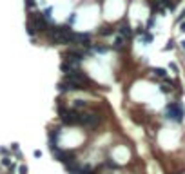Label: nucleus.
Instances as JSON below:
<instances>
[{
    "label": "nucleus",
    "instance_id": "1",
    "mask_svg": "<svg viewBox=\"0 0 185 174\" xmlns=\"http://www.w3.org/2000/svg\"><path fill=\"white\" fill-rule=\"evenodd\" d=\"M47 36H49V40L53 44H58V45H69V44L74 42V31L71 29L69 24L51 27V31L47 33Z\"/></svg>",
    "mask_w": 185,
    "mask_h": 174
},
{
    "label": "nucleus",
    "instance_id": "2",
    "mask_svg": "<svg viewBox=\"0 0 185 174\" xmlns=\"http://www.w3.org/2000/svg\"><path fill=\"white\" fill-rule=\"evenodd\" d=\"M100 122H102V118H100V114H98V113H94V111L80 113V125H82L84 129L93 131V129H96V127L100 125Z\"/></svg>",
    "mask_w": 185,
    "mask_h": 174
},
{
    "label": "nucleus",
    "instance_id": "3",
    "mask_svg": "<svg viewBox=\"0 0 185 174\" xmlns=\"http://www.w3.org/2000/svg\"><path fill=\"white\" fill-rule=\"evenodd\" d=\"M167 118L174 120V122H183V116H185V109L182 107V103L178 102H173V103H167V111H165Z\"/></svg>",
    "mask_w": 185,
    "mask_h": 174
},
{
    "label": "nucleus",
    "instance_id": "4",
    "mask_svg": "<svg viewBox=\"0 0 185 174\" xmlns=\"http://www.w3.org/2000/svg\"><path fill=\"white\" fill-rule=\"evenodd\" d=\"M60 118H62V122L67 123V125H76V123H80V113H78L76 109H62V107H60Z\"/></svg>",
    "mask_w": 185,
    "mask_h": 174
},
{
    "label": "nucleus",
    "instance_id": "5",
    "mask_svg": "<svg viewBox=\"0 0 185 174\" xmlns=\"http://www.w3.org/2000/svg\"><path fill=\"white\" fill-rule=\"evenodd\" d=\"M84 56H85V53H84V51H80V49H69V51L65 53V56H64V58H65L67 62H71V64H74V65L78 67V65H80V62L84 60Z\"/></svg>",
    "mask_w": 185,
    "mask_h": 174
},
{
    "label": "nucleus",
    "instance_id": "6",
    "mask_svg": "<svg viewBox=\"0 0 185 174\" xmlns=\"http://www.w3.org/2000/svg\"><path fill=\"white\" fill-rule=\"evenodd\" d=\"M73 44H78V45H84V47H91L93 40H91L89 33H74V42Z\"/></svg>",
    "mask_w": 185,
    "mask_h": 174
},
{
    "label": "nucleus",
    "instance_id": "7",
    "mask_svg": "<svg viewBox=\"0 0 185 174\" xmlns=\"http://www.w3.org/2000/svg\"><path fill=\"white\" fill-rule=\"evenodd\" d=\"M118 33H120L124 38H131L134 31H133V27L129 25V22H127V20H122V22H120V25H118Z\"/></svg>",
    "mask_w": 185,
    "mask_h": 174
},
{
    "label": "nucleus",
    "instance_id": "8",
    "mask_svg": "<svg viewBox=\"0 0 185 174\" xmlns=\"http://www.w3.org/2000/svg\"><path fill=\"white\" fill-rule=\"evenodd\" d=\"M60 134H62V129H60V127L51 129V133H49V145H58V138H60Z\"/></svg>",
    "mask_w": 185,
    "mask_h": 174
},
{
    "label": "nucleus",
    "instance_id": "9",
    "mask_svg": "<svg viewBox=\"0 0 185 174\" xmlns=\"http://www.w3.org/2000/svg\"><path fill=\"white\" fill-rule=\"evenodd\" d=\"M125 47V38L122 36V34H118L114 40H113V49H116V51H122Z\"/></svg>",
    "mask_w": 185,
    "mask_h": 174
},
{
    "label": "nucleus",
    "instance_id": "10",
    "mask_svg": "<svg viewBox=\"0 0 185 174\" xmlns=\"http://www.w3.org/2000/svg\"><path fill=\"white\" fill-rule=\"evenodd\" d=\"M80 165L76 163V162H73V163H65V171H67V174H78L80 172Z\"/></svg>",
    "mask_w": 185,
    "mask_h": 174
},
{
    "label": "nucleus",
    "instance_id": "11",
    "mask_svg": "<svg viewBox=\"0 0 185 174\" xmlns=\"http://www.w3.org/2000/svg\"><path fill=\"white\" fill-rule=\"evenodd\" d=\"M114 31H116L114 27H111V25H104V27H102V29H100L98 33H100L102 36H111V34H113Z\"/></svg>",
    "mask_w": 185,
    "mask_h": 174
},
{
    "label": "nucleus",
    "instance_id": "12",
    "mask_svg": "<svg viewBox=\"0 0 185 174\" xmlns=\"http://www.w3.org/2000/svg\"><path fill=\"white\" fill-rule=\"evenodd\" d=\"M153 73H154L156 78H167V71H165L164 67H156V69H153Z\"/></svg>",
    "mask_w": 185,
    "mask_h": 174
},
{
    "label": "nucleus",
    "instance_id": "13",
    "mask_svg": "<svg viewBox=\"0 0 185 174\" xmlns=\"http://www.w3.org/2000/svg\"><path fill=\"white\" fill-rule=\"evenodd\" d=\"M51 13H53V7H45V9L42 11V16H44L45 20H49V22H51Z\"/></svg>",
    "mask_w": 185,
    "mask_h": 174
},
{
    "label": "nucleus",
    "instance_id": "14",
    "mask_svg": "<svg viewBox=\"0 0 185 174\" xmlns=\"http://www.w3.org/2000/svg\"><path fill=\"white\" fill-rule=\"evenodd\" d=\"M87 107V103L84 102V100H74V109L78 111V109H85Z\"/></svg>",
    "mask_w": 185,
    "mask_h": 174
},
{
    "label": "nucleus",
    "instance_id": "15",
    "mask_svg": "<svg viewBox=\"0 0 185 174\" xmlns=\"http://www.w3.org/2000/svg\"><path fill=\"white\" fill-rule=\"evenodd\" d=\"M78 174H96V172H94V171H93L91 167H82V169H80V172H78Z\"/></svg>",
    "mask_w": 185,
    "mask_h": 174
},
{
    "label": "nucleus",
    "instance_id": "16",
    "mask_svg": "<svg viewBox=\"0 0 185 174\" xmlns=\"http://www.w3.org/2000/svg\"><path fill=\"white\" fill-rule=\"evenodd\" d=\"M142 36H144V42H145V44H151V42H153V34H151V33H144Z\"/></svg>",
    "mask_w": 185,
    "mask_h": 174
},
{
    "label": "nucleus",
    "instance_id": "17",
    "mask_svg": "<svg viewBox=\"0 0 185 174\" xmlns=\"http://www.w3.org/2000/svg\"><path fill=\"white\" fill-rule=\"evenodd\" d=\"M93 51H94V53H100V54H104L107 49H105V47H102V45H94V47H93Z\"/></svg>",
    "mask_w": 185,
    "mask_h": 174
},
{
    "label": "nucleus",
    "instance_id": "18",
    "mask_svg": "<svg viewBox=\"0 0 185 174\" xmlns=\"http://www.w3.org/2000/svg\"><path fill=\"white\" fill-rule=\"evenodd\" d=\"M74 22H76V13H71V16L67 18V24H69V25H73Z\"/></svg>",
    "mask_w": 185,
    "mask_h": 174
},
{
    "label": "nucleus",
    "instance_id": "19",
    "mask_svg": "<svg viewBox=\"0 0 185 174\" xmlns=\"http://www.w3.org/2000/svg\"><path fill=\"white\" fill-rule=\"evenodd\" d=\"M174 44H176L174 40H169V42H167V45H165L164 49H165V51H171V49H174Z\"/></svg>",
    "mask_w": 185,
    "mask_h": 174
},
{
    "label": "nucleus",
    "instance_id": "20",
    "mask_svg": "<svg viewBox=\"0 0 185 174\" xmlns=\"http://www.w3.org/2000/svg\"><path fill=\"white\" fill-rule=\"evenodd\" d=\"M134 33H136V34H144V33H145V29H144V25L140 24V25H138V27L134 29Z\"/></svg>",
    "mask_w": 185,
    "mask_h": 174
},
{
    "label": "nucleus",
    "instance_id": "21",
    "mask_svg": "<svg viewBox=\"0 0 185 174\" xmlns=\"http://www.w3.org/2000/svg\"><path fill=\"white\" fill-rule=\"evenodd\" d=\"M20 174H27V167H25V165L20 167Z\"/></svg>",
    "mask_w": 185,
    "mask_h": 174
},
{
    "label": "nucleus",
    "instance_id": "22",
    "mask_svg": "<svg viewBox=\"0 0 185 174\" xmlns=\"http://www.w3.org/2000/svg\"><path fill=\"white\" fill-rule=\"evenodd\" d=\"M183 18H185V9H183V11H182V13H180V16H178V20H180V22H183Z\"/></svg>",
    "mask_w": 185,
    "mask_h": 174
},
{
    "label": "nucleus",
    "instance_id": "23",
    "mask_svg": "<svg viewBox=\"0 0 185 174\" xmlns=\"http://www.w3.org/2000/svg\"><path fill=\"white\" fill-rule=\"evenodd\" d=\"M153 25H154V18H151V20L147 22V27H153Z\"/></svg>",
    "mask_w": 185,
    "mask_h": 174
},
{
    "label": "nucleus",
    "instance_id": "24",
    "mask_svg": "<svg viewBox=\"0 0 185 174\" xmlns=\"http://www.w3.org/2000/svg\"><path fill=\"white\" fill-rule=\"evenodd\" d=\"M169 67H171V69H173V71H174V73H176V71H178V67H176V64H171V65H169Z\"/></svg>",
    "mask_w": 185,
    "mask_h": 174
},
{
    "label": "nucleus",
    "instance_id": "25",
    "mask_svg": "<svg viewBox=\"0 0 185 174\" xmlns=\"http://www.w3.org/2000/svg\"><path fill=\"white\" fill-rule=\"evenodd\" d=\"M180 31H182V33H185V22H182V24H180Z\"/></svg>",
    "mask_w": 185,
    "mask_h": 174
},
{
    "label": "nucleus",
    "instance_id": "26",
    "mask_svg": "<svg viewBox=\"0 0 185 174\" xmlns=\"http://www.w3.org/2000/svg\"><path fill=\"white\" fill-rule=\"evenodd\" d=\"M180 47H182V49L185 51V40H182V42H180Z\"/></svg>",
    "mask_w": 185,
    "mask_h": 174
}]
</instances>
